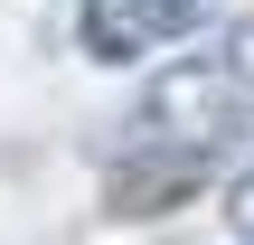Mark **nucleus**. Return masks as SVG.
Here are the masks:
<instances>
[{
	"label": "nucleus",
	"instance_id": "obj_1",
	"mask_svg": "<svg viewBox=\"0 0 254 245\" xmlns=\"http://www.w3.org/2000/svg\"><path fill=\"white\" fill-rule=\"evenodd\" d=\"M226 0H85V47L113 66H141L160 47H179L189 28H207Z\"/></svg>",
	"mask_w": 254,
	"mask_h": 245
},
{
	"label": "nucleus",
	"instance_id": "obj_2",
	"mask_svg": "<svg viewBox=\"0 0 254 245\" xmlns=\"http://www.w3.org/2000/svg\"><path fill=\"white\" fill-rule=\"evenodd\" d=\"M198 170H207L198 151H170V161L141 151V161H123V170H113V217H160V208H179V198L198 189Z\"/></svg>",
	"mask_w": 254,
	"mask_h": 245
},
{
	"label": "nucleus",
	"instance_id": "obj_3",
	"mask_svg": "<svg viewBox=\"0 0 254 245\" xmlns=\"http://www.w3.org/2000/svg\"><path fill=\"white\" fill-rule=\"evenodd\" d=\"M226 208H236V217H254V170H236V189H226Z\"/></svg>",
	"mask_w": 254,
	"mask_h": 245
}]
</instances>
